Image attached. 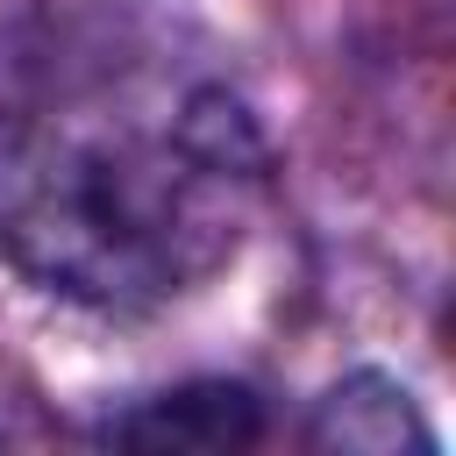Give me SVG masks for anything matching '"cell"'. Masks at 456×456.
<instances>
[{
	"label": "cell",
	"mask_w": 456,
	"mask_h": 456,
	"mask_svg": "<svg viewBox=\"0 0 456 456\" xmlns=\"http://www.w3.org/2000/svg\"><path fill=\"white\" fill-rule=\"evenodd\" d=\"M264 200L242 93L135 7H50L0 64V249L86 306L207 285Z\"/></svg>",
	"instance_id": "obj_1"
},
{
	"label": "cell",
	"mask_w": 456,
	"mask_h": 456,
	"mask_svg": "<svg viewBox=\"0 0 456 456\" xmlns=\"http://www.w3.org/2000/svg\"><path fill=\"white\" fill-rule=\"evenodd\" d=\"M256 435H264V413L242 385H185L107 420V442H135V449H242Z\"/></svg>",
	"instance_id": "obj_2"
},
{
	"label": "cell",
	"mask_w": 456,
	"mask_h": 456,
	"mask_svg": "<svg viewBox=\"0 0 456 456\" xmlns=\"http://www.w3.org/2000/svg\"><path fill=\"white\" fill-rule=\"evenodd\" d=\"M314 442H342V449H399V442H428L406 392L385 385V378H356V385H335L321 399V420H314Z\"/></svg>",
	"instance_id": "obj_3"
}]
</instances>
